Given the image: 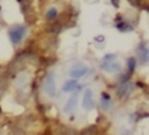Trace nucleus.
Wrapping results in <instances>:
<instances>
[{
	"label": "nucleus",
	"instance_id": "nucleus-1",
	"mask_svg": "<svg viewBox=\"0 0 149 135\" xmlns=\"http://www.w3.org/2000/svg\"><path fill=\"white\" fill-rule=\"evenodd\" d=\"M101 68L106 71V73H115V71L120 70V64L116 60L115 53H109L102 59L101 62Z\"/></svg>",
	"mask_w": 149,
	"mask_h": 135
},
{
	"label": "nucleus",
	"instance_id": "nucleus-2",
	"mask_svg": "<svg viewBox=\"0 0 149 135\" xmlns=\"http://www.w3.org/2000/svg\"><path fill=\"white\" fill-rule=\"evenodd\" d=\"M26 34V27L25 26H21V25H17L15 27H12L9 30V38H10V42L13 44H18L22 38L25 36Z\"/></svg>",
	"mask_w": 149,
	"mask_h": 135
},
{
	"label": "nucleus",
	"instance_id": "nucleus-3",
	"mask_svg": "<svg viewBox=\"0 0 149 135\" xmlns=\"http://www.w3.org/2000/svg\"><path fill=\"white\" fill-rule=\"evenodd\" d=\"M43 90L49 96H55V94H56V82H55L54 74H47V77L43 81Z\"/></svg>",
	"mask_w": 149,
	"mask_h": 135
},
{
	"label": "nucleus",
	"instance_id": "nucleus-4",
	"mask_svg": "<svg viewBox=\"0 0 149 135\" xmlns=\"http://www.w3.org/2000/svg\"><path fill=\"white\" fill-rule=\"evenodd\" d=\"M82 107L86 110H90L94 108V99H93V92L92 90H86L82 96Z\"/></svg>",
	"mask_w": 149,
	"mask_h": 135
},
{
	"label": "nucleus",
	"instance_id": "nucleus-5",
	"mask_svg": "<svg viewBox=\"0 0 149 135\" xmlns=\"http://www.w3.org/2000/svg\"><path fill=\"white\" fill-rule=\"evenodd\" d=\"M86 73H88V66H85V65H80V64L74 65V66L70 70V75L74 79L81 78V77H84Z\"/></svg>",
	"mask_w": 149,
	"mask_h": 135
},
{
	"label": "nucleus",
	"instance_id": "nucleus-6",
	"mask_svg": "<svg viewBox=\"0 0 149 135\" xmlns=\"http://www.w3.org/2000/svg\"><path fill=\"white\" fill-rule=\"evenodd\" d=\"M132 90H134V86H132L131 82L124 81V82H122L120 86H119V88H118V94L120 95V96H123V97H124V96H128V95L132 92Z\"/></svg>",
	"mask_w": 149,
	"mask_h": 135
},
{
	"label": "nucleus",
	"instance_id": "nucleus-7",
	"mask_svg": "<svg viewBox=\"0 0 149 135\" xmlns=\"http://www.w3.org/2000/svg\"><path fill=\"white\" fill-rule=\"evenodd\" d=\"M137 56H139V60L143 64H145L148 61V48L144 43H141L137 47Z\"/></svg>",
	"mask_w": 149,
	"mask_h": 135
},
{
	"label": "nucleus",
	"instance_id": "nucleus-8",
	"mask_svg": "<svg viewBox=\"0 0 149 135\" xmlns=\"http://www.w3.org/2000/svg\"><path fill=\"white\" fill-rule=\"evenodd\" d=\"M76 105H77V94L73 95L72 97H70V99H68V101L65 103V105H64V113H72L73 109L76 108Z\"/></svg>",
	"mask_w": 149,
	"mask_h": 135
},
{
	"label": "nucleus",
	"instance_id": "nucleus-9",
	"mask_svg": "<svg viewBox=\"0 0 149 135\" xmlns=\"http://www.w3.org/2000/svg\"><path fill=\"white\" fill-rule=\"evenodd\" d=\"M77 86H79V83H77V81L74 78L68 79V81H65L64 84H63V91L64 92H72L77 88Z\"/></svg>",
	"mask_w": 149,
	"mask_h": 135
},
{
	"label": "nucleus",
	"instance_id": "nucleus-10",
	"mask_svg": "<svg viewBox=\"0 0 149 135\" xmlns=\"http://www.w3.org/2000/svg\"><path fill=\"white\" fill-rule=\"evenodd\" d=\"M101 105H102L103 110H109L111 108V97L106 92H103L102 96H101Z\"/></svg>",
	"mask_w": 149,
	"mask_h": 135
},
{
	"label": "nucleus",
	"instance_id": "nucleus-11",
	"mask_svg": "<svg viewBox=\"0 0 149 135\" xmlns=\"http://www.w3.org/2000/svg\"><path fill=\"white\" fill-rule=\"evenodd\" d=\"M116 29H118L119 31H122V33H124V31H131L132 26L130 25L128 22H124V21L119 20V22L116 23Z\"/></svg>",
	"mask_w": 149,
	"mask_h": 135
},
{
	"label": "nucleus",
	"instance_id": "nucleus-12",
	"mask_svg": "<svg viewBox=\"0 0 149 135\" xmlns=\"http://www.w3.org/2000/svg\"><path fill=\"white\" fill-rule=\"evenodd\" d=\"M46 17H47V20L54 21L55 18L58 17V9L56 8H50V9L47 10V13H46Z\"/></svg>",
	"mask_w": 149,
	"mask_h": 135
},
{
	"label": "nucleus",
	"instance_id": "nucleus-13",
	"mask_svg": "<svg viewBox=\"0 0 149 135\" xmlns=\"http://www.w3.org/2000/svg\"><path fill=\"white\" fill-rule=\"evenodd\" d=\"M135 66H136V60H135L134 57H131V59H128V61H127V68H128L130 74H132V73H134Z\"/></svg>",
	"mask_w": 149,
	"mask_h": 135
},
{
	"label": "nucleus",
	"instance_id": "nucleus-14",
	"mask_svg": "<svg viewBox=\"0 0 149 135\" xmlns=\"http://www.w3.org/2000/svg\"><path fill=\"white\" fill-rule=\"evenodd\" d=\"M0 12H1V7H0Z\"/></svg>",
	"mask_w": 149,
	"mask_h": 135
}]
</instances>
